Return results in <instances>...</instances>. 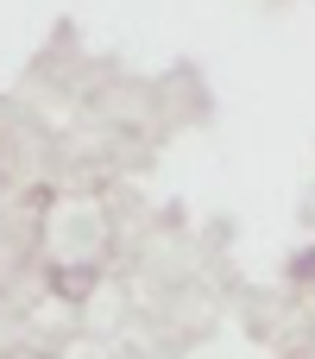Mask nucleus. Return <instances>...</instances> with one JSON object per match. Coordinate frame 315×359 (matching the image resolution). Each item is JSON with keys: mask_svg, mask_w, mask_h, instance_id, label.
<instances>
[{"mask_svg": "<svg viewBox=\"0 0 315 359\" xmlns=\"http://www.w3.org/2000/svg\"><path fill=\"white\" fill-rule=\"evenodd\" d=\"M290 278H297V284H309V278H315V252H303V259L290 265Z\"/></svg>", "mask_w": 315, "mask_h": 359, "instance_id": "f257e3e1", "label": "nucleus"}]
</instances>
